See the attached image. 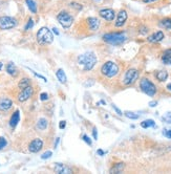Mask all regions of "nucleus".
Returning a JSON list of instances; mask_svg holds the SVG:
<instances>
[{
  "mask_svg": "<svg viewBox=\"0 0 171 174\" xmlns=\"http://www.w3.org/2000/svg\"><path fill=\"white\" fill-rule=\"evenodd\" d=\"M101 73L106 78H113L119 73V66L112 61H107L102 65Z\"/></svg>",
  "mask_w": 171,
  "mask_h": 174,
  "instance_id": "20e7f679",
  "label": "nucleus"
},
{
  "mask_svg": "<svg viewBox=\"0 0 171 174\" xmlns=\"http://www.w3.org/2000/svg\"><path fill=\"white\" fill-rule=\"evenodd\" d=\"M37 41L39 44H50L54 41V35L48 27L43 26L37 32Z\"/></svg>",
  "mask_w": 171,
  "mask_h": 174,
  "instance_id": "f03ea898",
  "label": "nucleus"
},
{
  "mask_svg": "<svg viewBox=\"0 0 171 174\" xmlns=\"http://www.w3.org/2000/svg\"><path fill=\"white\" fill-rule=\"evenodd\" d=\"M52 155H53V152H52V151L48 150V151L44 152V153H43V154L41 155V158H42V160H47V158H50V156H52Z\"/></svg>",
  "mask_w": 171,
  "mask_h": 174,
  "instance_id": "72a5a7b5",
  "label": "nucleus"
},
{
  "mask_svg": "<svg viewBox=\"0 0 171 174\" xmlns=\"http://www.w3.org/2000/svg\"><path fill=\"white\" fill-rule=\"evenodd\" d=\"M127 18H128V15H127V12L125 10H121L118 13V16H117V20H116V25L117 27H122L123 25L126 23Z\"/></svg>",
  "mask_w": 171,
  "mask_h": 174,
  "instance_id": "f8f14e48",
  "label": "nucleus"
},
{
  "mask_svg": "<svg viewBox=\"0 0 171 174\" xmlns=\"http://www.w3.org/2000/svg\"><path fill=\"white\" fill-rule=\"evenodd\" d=\"M124 114L128 117V119H131V120H137V119H139V114L134 113V112H131V111H126Z\"/></svg>",
  "mask_w": 171,
  "mask_h": 174,
  "instance_id": "cd10ccee",
  "label": "nucleus"
},
{
  "mask_svg": "<svg viewBox=\"0 0 171 174\" xmlns=\"http://www.w3.org/2000/svg\"><path fill=\"white\" fill-rule=\"evenodd\" d=\"M43 140L41 139H34L29 145V150L32 153H37L42 149Z\"/></svg>",
  "mask_w": 171,
  "mask_h": 174,
  "instance_id": "9d476101",
  "label": "nucleus"
},
{
  "mask_svg": "<svg viewBox=\"0 0 171 174\" xmlns=\"http://www.w3.org/2000/svg\"><path fill=\"white\" fill-rule=\"evenodd\" d=\"M137 79H139V70L136 69V68H130L124 73L123 77V84L126 86L131 85L136 82Z\"/></svg>",
  "mask_w": 171,
  "mask_h": 174,
  "instance_id": "0eeeda50",
  "label": "nucleus"
},
{
  "mask_svg": "<svg viewBox=\"0 0 171 174\" xmlns=\"http://www.w3.org/2000/svg\"><path fill=\"white\" fill-rule=\"evenodd\" d=\"M54 171L56 173H59V174H70L73 173V170L67 167L64 164H61V163H56L54 164Z\"/></svg>",
  "mask_w": 171,
  "mask_h": 174,
  "instance_id": "ddd939ff",
  "label": "nucleus"
},
{
  "mask_svg": "<svg viewBox=\"0 0 171 174\" xmlns=\"http://www.w3.org/2000/svg\"><path fill=\"white\" fill-rule=\"evenodd\" d=\"M7 145V140L3 136H0V150H2Z\"/></svg>",
  "mask_w": 171,
  "mask_h": 174,
  "instance_id": "7c9ffc66",
  "label": "nucleus"
},
{
  "mask_svg": "<svg viewBox=\"0 0 171 174\" xmlns=\"http://www.w3.org/2000/svg\"><path fill=\"white\" fill-rule=\"evenodd\" d=\"M30 71H32L33 73H34V75L36 76V77H38V78H40V79H42L43 81L44 82H47V80H46V78H45V77H43V76H41V75H39V73H36V71H34V70H32L30 69Z\"/></svg>",
  "mask_w": 171,
  "mask_h": 174,
  "instance_id": "c9c22d12",
  "label": "nucleus"
},
{
  "mask_svg": "<svg viewBox=\"0 0 171 174\" xmlns=\"http://www.w3.org/2000/svg\"><path fill=\"white\" fill-rule=\"evenodd\" d=\"M163 121H165L166 123H169V124H171V112H167V113L163 117Z\"/></svg>",
  "mask_w": 171,
  "mask_h": 174,
  "instance_id": "473e14b6",
  "label": "nucleus"
},
{
  "mask_svg": "<svg viewBox=\"0 0 171 174\" xmlns=\"http://www.w3.org/2000/svg\"><path fill=\"white\" fill-rule=\"evenodd\" d=\"M140 88L144 93H146L149 97H153L157 93V87L149 79L147 78H143L140 81Z\"/></svg>",
  "mask_w": 171,
  "mask_h": 174,
  "instance_id": "39448f33",
  "label": "nucleus"
},
{
  "mask_svg": "<svg viewBox=\"0 0 171 174\" xmlns=\"http://www.w3.org/2000/svg\"><path fill=\"white\" fill-rule=\"evenodd\" d=\"M65 127H66V122L65 121H61L59 123V128H60V129H64Z\"/></svg>",
  "mask_w": 171,
  "mask_h": 174,
  "instance_id": "4c0bfd02",
  "label": "nucleus"
},
{
  "mask_svg": "<svg viewBox=\"0 0 171 174\" xmlns=\"http://www.w3.org/2000/svg\"><path fill=\"white\" fill-rule=\"evenodd\" d=\"M30 78H23L21 79V80L19 81V83H18V87H19L20 89H24L26 88L27 86H30Z\"/></svg>",
  "mask_w": 171,
  "mask_h": 174,
  "instance_id": "393cba45",
  "label": "nucleus"
},
{
  "mask_svg": "<svg viewBox=\"0 0 171 174\" xmlns=\"http://www.w3.org/2000/svg\"><path fill=\"white\" fill-rule=\"evenodd\" d=\"M155 78L160 82H165L168 78V73L166 70H160L155 73Z\"/></svg>",
  "mask_w": 171,
  "mask_h": 174,
  "instance_id": "5701e85b",
  "label": "nucleus"
},
{
  "mask_svg": "<svg viewBox=\"0 0 171 174\" xmlns=\"http://www.w3.org/2000/svg\"><path fill=\"white\" fill-rule=\"evenodd\" d=\"M161 26H163L164 29L167 30H171V19L170 18H166V19H163L160 23Z\"/></svg>",
  "mask_w": 171,
  "mask_h": 174,
  "instance_id": "a878e982",
  "label": "nucleus"
},
{
  "mask_svg": "<svg viewBox=\"0 0 171 174\" xmlns=\"http://www.w3.org/2000/svg\"><path fill=\"white\" fill-rule=\"evenodd\" d=\"M99 15H100L104 20L110 22L114 19V17H116V12L112 9H103V10H100Z\"/></svg>",
  "mask_w": 171,
  "mask_h": 174,
  "instance_id": "9b49d317",
  "label": "nucleus"
},
{
  "mask_svg": "<svg viewBox=\"0 0 171 174\" xmlns=\"http://www.w3.org/2000/svg\"><path fill=\"white\" fill-rule=\"evenodd\" d=\"M82 140H83L84 142H85V143H86V144H87V145H89V146H91V145H93V142H91L90 137H89L88 135H86V134H83V135H82Z\"/></svg>",
  "mask_w": 171,
  "mask_h": 174,
  "instance_id": "2f4dec72",
  "label": "nucleus"
},
{
  "mask_svg": "<svg viewBox=\"0 0 171 174\" xmlns=\"http://www.w3.org/2000/svg\"><path fill=\"white\" fill-rule=\"evenodd\" d=\"M40 100H41V101H47L48 100V94H47V93H42L41 94H40Z\"/></svg>",
  "mask_w": 171,
  "mask_h": 174,
  "instance_id": "f704fd0d",
  "label": "nucleus"
},
{
  "mask_svg": "<svg viewBox=\"0 0 171 174\" xmlns=\"http://www.w3.org/2000/svg\"><path fill=\"white\" fill-rule=\"evenodd\" d=\"M164 39V33L162 30H159V32H155L153 33L151 36L148 37V41L151 43H157V42H160Z\"/></svg>",
  "mask_w": 171,
  "mask_h": 174,
  "instance_id": "dca6fc26",
  "label": "nucleus"
},
{
  "mask_svg": "<svg viewBox=\"0 0 171 174\" xmlns=\"http://www.w3.org/2000/svg\"><path fill=\"white\" fill-rule=\"evenodd\" d=\"M163 134H164L166 137H168V139H171V129L170 130L164 129V132H163Z\"/></svg>",
  "mask_w": 171,
  "mask_h": 174,
  "instance_id": "e433bc0d",
  "label": "nucleus"
},
{
  "mask_svg": "<svg viewBox=\"0 0 171 174\" xmlns=\"http://www.w3.org/2000/svg\"><path fill=\"white\" fill-rule=\"evenodd\" d=\"M17 25V20L14 17L1 16L0 17V30H11Z\"/></svg>",
  "mask_w": 171,
  "mask_h": 174,
  "instance_id": "6e6552de",
  "label": "nucleus"
},
{
  "mask_svg": "<svg viewBox=\"0 0 171 174\" xmlns=\"http://www.w3.org/2000/svg\"><path fill=\"white\" fill-rule=\"evenodd\" d=\"M167 89H168L169 91H171V83L168 84V85H167Z\"/></svg>",
  "mask_w": 171,
  "mask_h": 174,
  "instance_id": "de8ad7c7",
  "label": "nucleus"
},
{
  "mask_svg": "<svg viewBox=\"0 0 171 174\" xmlns=\"http://www.w3.org/2000/svg\"><path fill=\"white\" fill-rule=\"evenodd\" d=\"M47 125H48V121L44 117H41L39 119V121L37 123V128L39 130H45L47 128Z\"/></svg>",
  "mask_w": 171,
  "mask_h": 174,
  "instance_id": "b1692460",
  "label": "nucleus"
},
{
  "mask_svg": "<svg viewBox=\"0 0 171 174\" xmlns=\"http://www.w3.org/2000/svg\"><path fill=\"white\" fill-rule=\"evenodd\" d=\"M125 168V164L124 163H119L116 164L111 169H110V173H121Z\"/></svg>",
  "mask_w": 171,
  "mask_h": 174,
  "instance_id": "4be33fe9",
  "label": "nucleus"
},
{
  "mask_svg": "<svg viewBox=\"0 0 171 174\" xmlns=\"http://www.w3.org/2000/svg\"><path fill=\"white\" fill-rule=\"evenodd\" d=\"M57 20H58V22L61 24V26H62L63 29H70L71 25H73L74 17L71 16L68 12L61 11L59 14L57 15Z\"/></svg>",
  "mask_w": 171,
  "mask_h": 174,
  "instance_id": "423d86ee",
  "label": "nucleus"
},
{
  "mask_svg": "<svg viewBox=\"0 0 171 174\" xmlns=\"http://www.w3.org/2000/svg\"><path fill=\"white\" fill-rule=\"evenodd\" d=\"M13 106V101L11 99L7 98H2L0 99V110L1 111H6L11 109Z\"/></svg>",
  "mask_w": 171,
  "mask_h": 174,
  "instance_id": "2eb2a0df",
  "label": "nucleus"
},
{
  "mask_svg": "<svg viewBox=\"0 0 171 174\" xmlns=\"http://www.w3.org/2000/svg\"><path fill=\"white\" fill-rule=\"evenodd\" d=\"M97 57L93 53H85L80 55L77 59L79 66L83 68L84 70H91L97 64Z\"/></svg>",
  "mask_w": 171,
  "mask_h": 174,
  "instance_id": "f257e3e1",
  "label": "nucleus"
},
{
  "mask_svg": "<svg viewBox=\"0 0 171 174\" xmlns=\"http://www.w3.org/2000/svg\"><path fill=\"white\" fill-rule=\"evenodd\" d=\"M2 67H3V64H2V62L0 61V70L2 69Z\"/></svg>",
  "mask_w": 171,
  "mask_h": 174,
  "instance_id": "09e8293b",
  "label": "nucleus"
},
{
  "mask_svg": "<svg viewBox=\"0 0 171 174\" xmlns=\"http://www.w3.org/2000/svg\"><path fill=\"white\" fill-rule=\"evenodd\" d=\"M6 73L12 77H17L18 76V69L14 62H9L6 65Z\"/></svg>",
  "mask_w": 171,
  "mask_h": 174,
  "instance_id": "a211bd4d",
  "label": "nucleus"
},
{
  "mask_svg": "<svg viewBox=\"0 0 171 174\" xmlns=\"http://www.w3.org/2000/svg\"><path fill=\"white\" fill-rule=\"evenodd\" d=\"M25 3H26L29 10L33 13V14H37L38 7H37V3H36L35 0H25Z\"/></svg>",
  "mask_w": 171,
  "mask_h": 174,
  "instance_id": "412c9836",
  "label": "nucleus"
},
{
  "mask_svg": "<svg viewBox=\"0 0 171 174\" xmlns=\"http://www.w3.org/2000/svg\"><path fill=\"white\" fill-rule=\"evenodd\" d=\"M93 139L98 140V134H97V128L96 127H93Z\"/></svg>",
  "mask_w": 171,
  "mask_h": 174,
  "instance_id": "ea45409f",
  "label": "nucleus"
},
{
  "mask_svg": "<svg viewBox=\"0 0 171 174\" xmlns=\"http://www.w3.org/2000/svg\"><path fill=\"white\" fill-rule=\"evenodd\" d=\"M19 121H20V111L16 110L11 117V120H10V126L12 128H15L17 126L18 123H19Z\"/></svg>",
  "mask_w": 171,
  "mask_h": 174,
  "instance_id": "f3484780",
  "label": "nucleus"
},
{
  "mask_svg": "<svg viewBox=\"0 0 171 174\" xmlns=\"http://www.w3.org/2000/svg\"><path fill=\"white\" fill-rule=\"evenodd\" d=\"M141 126L143 128H149V127H154L155 123L153 120H146V121H143L141 123Z\"/></svg>",
  "mask_w": 171,
  "mask_h": 174,
  "instance_id": "bb28decb",
  "label": "nucleus"
},
{
  "mask_svg": "<svg viewBox=\"0 0 171 174\" xmlns=\"http://www.w3.org/2000/svg\"><path fill=\"white\" fill-rule=\"evenodd\" d=\"M53 30H54V34H56V35H59V32H58V30L57 29H56V27H54V29H53Z\"/></svg>",
  "mask_w": 171,
  "mask_h": 174,
  "instance_id": "a18cd8bd",
  "label": "nucleus"
},
{
  "mask_svg": "<svg viewBox=\"0 0 171 174\" xmlns=\"http://www.w3.org/2000/svg\"><path fill=\"white\" fill-rule=\"evenodd\" d=\"M56 77H57L58 81H59L61 84H65L66 82H67V78H66V75L62 68H59V69L56 71Z\"/></svg>",
  "mask_w": 171,
  "mask_h": 174,
  "instance_id": "aec40b11",
  "label": "nucleus"
},
{
  "mask_svg": "<svg viewBox=\"0 0 171 174\" xmlns=\"http://www.w3.org/2000/svg\"><path fill=\"white\" fill-rule=\"evenodd\" d=\"M97 153H98L99 155H101V156H102V155H104V154H105V152H104L103 150H101V149H99L98 151H97Z\"/></svg>",
  "mask_w": 171,
  "mask_h": 174,
  "instance_id": "37998d69",
  "label": "nucleus"
},
{
  "mask_svg": "<svg viewBox=\"0 0 171 174\" xmlns=\"http://www.w3.org/2000/svg\"><path fill=\"white\" fill-rule=\"evenodd\" d=\"M143 1H144L145 3H151V2H154L157 1V0H143Z\"/></svg>",
  "mask_w": 171,
  "mask_h": 174,
  "instance_id": "c03bdc74",
  "label": "nucleus"
},
{
  "mask_svg": "<svg viewBox=\"0 0 171 174\" xmlns=\"http://www.w3.org/2000/svg\"><path fill=\"white\" fill-rule=\"evenodd\" d=\"M33 93H34V89H33L32 86H27L26 88L21 89V93L18 94V101L20 103H23V102L27 101L29 99L32 98Z\"/></svg>",
  "mask_w": 171,
  "mask_h": 174,
  "instance_id": "1a4fd4ad",
  "label": "nucleus"
},
{
  "mask_svg": "<svg viewBox=\"0 0 171 174\" xmlns=\"http://www.w3.org/2000/svg\"><path fill=\"white\" fill-rule=\"evenodd\" d=\"M96 1H100V0H96Z\"/></svg>",
  "mask_w": 171,
  "mask_h": 174,
  "instance_id": "8fccbe9b",
  "label": "nucleus"
},
{
  "mask_svg": "<svg viewBox=\"0 0 171 174\" xmlns=\"http://www.w3.org/2000/svg\"><path fill=\"white\" fill-rule=\"evenodd\" d=\"M157 105V101H152V102H150L149 103V106L150 107H155Z\"/></svg>",
  "mask_w": 171,
  "mask_h": 174,
  "instance_id": "79ce46f5",
  "label": "nucleus"
},
{
  "mask_svg": "<svg viewBox=\"0 0 171 174\" xmlns=\"http://www.w3.org/2000/svg\"><path fill=\"white\" fill-rule=\"evenodd\" d=\"M103 40L111 45H121L126 40V36L124 33H109L103 36Z\"/></svg>",
  "mask_w": 171,
  "mask_h": 174,
  "instance_id": "7ed1b4c3",
  "label": "nucleus"
},
{
  "mask_svg": "<svg viewBox=\"0 0 171 174\" xmlns=\"http://www.w3.org/2000/svg\"><path fill=\"white\" fill-rule=\"evenodd\" d=\"M59 140H60V139H59V137H58L57 140H56V143H55V148H57V146H58V143H59Z\"/></svg>",
  "mask_w": 171,
  "mask_h": 174,
  "instance_id": "49530a36",
  "label": "nucleus"
},
{
  "mask_svg": "<svg viewBox=\"0 0 171 174\" xmlns=\"http://www.w3.org/2000/svg\"><path fill=\"white\" fill-rule=\"evenodd\" d=\"M162 62L166 65H171V48L166 49L162 55Z\"/></svg>",
  "mask_w": 171,
  "mask_h": 174,
  "instance_id": "6ab92c4d",
  "label": "nucleus"
},
{
  "mask_svg": "<svg viewBox=\"0 0 171 174\" xmlns=\"http://www.w3.org/2000/svg\"><path fill=\"white\" fill-rule=\"evenodd\" d=\"M87 25L89 30H93V32H96L100 27V20L96 17H89L87 19Z\"/></svg>",
  "mask_w": 171,
  "mask_h": 174,
  "instance_id": "4468645a",
  "label": "nucleus"
},
{
  "mask_svg": "<svg viewBox=\"0 0 171 174\" xmlns=\"http://www.w3.org/2000/svg\"><path fill=\"white\" fill-rule=\"evenodd\" d=\"M112 108H113L114 110H116V112H117V113L119 114V116H122V111L120 110V109L118 108V107L116 106V105H112Z\"/></svg>",
  "mask_w": 171,
  "mask_h": 174,
  "instance_id": "58836bf2",
  "label": "nucleus"
},
{
  "mask_svg": "<svg viewBox=\"0 0 171 174\" xmlns=\"http://www.w3.org/2000/svg\"><path fill=\"white\" fill-rule=\"evenodd\" d=\"M33 27H34V20H33L32 18H30L26 25L24 26V30H29L30 29H33Z\"/></svg>",
  "mask_w": 171,
  "mask_h": 174,
  "instance_id": "c85d7f7f",
  "label": "nucleus"
},
{
  "mask_svg": "<svg viewBox=\"0 0 171 174\" xmlns=\"http://www.w3.org/2000/svg\"><path fill=\"white\" fill-rule=\"evenodd\" d=\"M141 30H140V33H141V34H143V35H145V34H147V27H145V26H142L141 27Z\"/></svg>",
  "mask_w": 171,
  "mask_h": 174,
  "instance_id": "a19ab883",
  "label": "nucleus"
},
{
  "mask_svg": "<svg viewBox=\"0 0 171 174\" xmlns=\"http://www.w3.org/2000/svg\"><path fill=\"white\" fill-rule=\"evenodd\" d=\"M70 6L71 7H73V9H76V10H77V11H81V10L83 9L82 4L77 3V2H70Z\"/></svg>",
  "mask_w": 171,
  "mask_h": 174,
  "instance_id": "c756f323",
  "label": "nucleus"
}]
</instances>
